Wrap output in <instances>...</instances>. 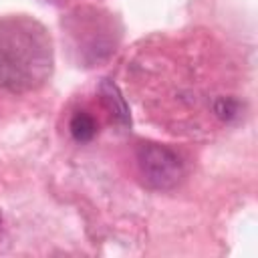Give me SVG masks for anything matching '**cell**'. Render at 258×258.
<instances>
[{"label": "cell", "instance_id": "obj_4", "mask_svg": "<svg viewBox=\"0 0 258 258\" xmlns=\"http://www.w3.org/2000/svg\"><path fill=\"white\" fill-rule=\"evenodd\" d=\"M69 129H71V135H73L77 141L83 143V141H91V139L95 137V133H97V123H95V119H93L89 113L79 111V113L73 115Z\"/></svg>", "mask_w": 258, "mask_h": 258}, {"label": "cell", "instance_id": "obj_2", "mask_svg": "<svg viewBox=\"0 0 258 258\" xmlns=\"http://www.w3.org/2000/svg\"><path fill=\"white\" fill-rule=\"evenodd\" d=\"M137 165L145 185L157 191L173 189L183 177L179 155L159 143H141L137 147Z\"/></svg>", "mask_w": 258, "mask_h": 258}, {"label": "cell", "instance_id": "obj_5", "mask_svg": "<svg viewBox=\"0 0 258 258\" xmlns=\"http://www.w3.org/2000/svg\"><path fill=\"white\" fill-rule=\"evenodd\" d=\"M214 111H216L222 119H232V117L236 115V111H238V105H236V101H232V99H218L216 105H214Z\"/></svg>", "mask_w": 258, "mask_h": 258}, {"label": "cell", "instance_id": "obj_3", "mask_svg": "<svg viewBox=\"0 0 258 258\" xmlns=\"http://www.w3.org/2000/svg\"><path fill=\"white\" fill-rule=\"evenodd\" d=\"M99 95L101 101L105 105V109L111 113V117L119 123V125H129L131 123V115H129V107L127 101L123 97V93L119 91V87L111 81V79H103L99 85Z\"/></svg>", "mask_w": 258, "mask_h": 258}, {"label": "cell", "instance_id": "obj_1", "mask_svg": "<svg viewBox=\"0 0 258 258\" xmlns=\"http://www.w3.org/2000/svg\"><path fill=\"white\" fill-rule=\"evenodd\" d=\"M52 44L44 26L24 14L0 18V91L26 93L48 81Z\"/></svg>", "mask_w": 258, "mask_h": 258}]
</instances>
